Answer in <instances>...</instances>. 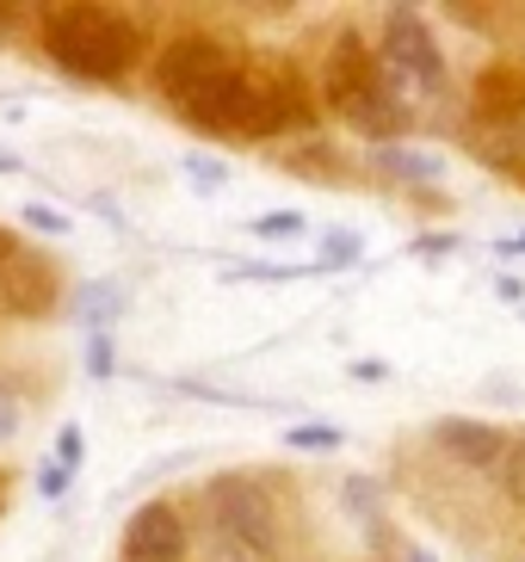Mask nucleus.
<instances>
[{
    "instance_id": "obj_1",
    "label": "nucleus",
    "mask_w": 525,
    "mask_h": 562,
    "mask_svg": "<svg viewBox=\"0 0 525 562\" xmlns=\"http://www.w3.org/2000/svg\"><path fill=\"white\" fill-rule=\"evenodd\" d=\"M161 93L180 105L204 131H235V136H272L303 117L291 75L279 68L235 63L211 37H180L161 56Z\"/></svg>"
},
{
    "instance_id": "obj_2",
    "label": "nucleus",
    "mask_w": 525,
    "mask_h": 562,
    "mask_svg": "<svg viewBox=\"0 0 525 562\" xmlns=\"http://www.w3.org/2000/svg\"><path fill=\"white\" fill-rule=\"evenodd\" d=\"M44 50L81 75V81H118L143 56V32L112 7H49L44 13Z\"/></svg>"
},
{
    "instance_id": "obj_3",
    "label": "nucleus",
    "mask_w": 525,
    "mask_h": 562,
    "mask_svg": "<svg viewBox=\"0 0 525 562\" xmlns=\"http://www.w3.org/2000/svg\"><path fill=\"white\" fill-rule=\"evenodd\" d=\"M328 105L346 124H359V131H371V136H390V131L409 124V112L383 93L378 68H371V56H365V44L353 32H346L328 56Z\"/></svg>"
},
{
    "instance_id": "obj_4",
    "label": "nucleus",
    "mask_w": 525,
    "mask_h": 562,
    "mask_svg": "<svg viewBox=\"0 0 525 562\" xmlns=\"http://www.w3.org/2000/svg\"><path fill=\"white\" fill-rule=\"evenodd\" d=\"M383 56H390L409 81L445 87V56H439V44H433V32L421 25V13H409V7H390V19H383Z\"/></svg>"
},
{
    "instance_id": "obj_5",
    "label": "nucleus",
    "mask_w": 525,
    "mask_h": 562,
    "mask_svg": "<svg viewBox=\"0 0 525 562\" xmlns=\"http://www.w3.org/2000/svg\"><path fill=\"white\" fill-rule=\"evenodd\" d=\"M0 297L25 315L49 310V303H56V272H49L44 254H19V248L0 241Z\"/></svg>"
},
{
    "instance_id": "obj_6",
    "label": "nucleus",
    "mask_w": 525,
    "mask_h": 562,
    "mask_svg": "<svg viewBox=\"0 0 525 562\" xmlns=\"http://www.w3.org/2000/svg\"><path fill=\"white\" fill-rule=\"evenodd\" d=\"M186 557V526L174 507H143L124 526V562H180Z\"/></svg>"
},
{
    "instance_id": "obj_7",
    "label": "nucleus",
    "mask_w": 525,
    "mask_h": 562,
    "mask_svg": "<svg viewBox=\"0 0 525 562\" xmlns=\"http://www.w3.org/2000/svg\"><path fill=\"white\" fill-rule=\"evenodd\" d=\"M216 519L230 538L260 550L266 544V513H260V495H254V482H216Z\"/></svg>"
},
{
    "instance_id": "obj_8",
    "label": "nucleus",
    "mask_w": 525,
    "mask_h": 562,
    "mask_svg": "<svg viewBox=\"0 0 525 562\" xmlns=\"http://www.w3.org/2000/svg\"><path fill=\"white\" fill-rule=\"evenodd\" d=\"M451 458H463V463H501L507 458V439L494 427H482V420H439V432H433Z\"/></svg>"
},
{
    "instance_id": "obj_9",
    "label": "nucleus",
    "mask_w": 525,
    "mask_h": 562,
    "mask_svg": "<svg viewBox=\"0 0 525 562\" xmlns=\"http://www.w3.org/2000/svg\"><path fill=\"white\" fill-rule=\"evenodd\" d=\"M371 161H378L390 180H439V173H445V161H439V155H427V149H421V155H414V149H378Z\"/></svg>"
},
{
    "instance_id": "obj_10",
    "label": "nucleus",
    "mask_w": 525,
    "mask_h": 562,
    "mask_svg": "<svg viewBox=\"0 0 525 562\" xmlns=\"http://www.w3.org/2000/svg\"><path fill=\"white\" fill-rule=\"evenodd\" d=\"M477 93H482V105H489V112H501V117H507V112H525V81L513 75V68H494V75H482Z\"/></svg>"
},
{
    "instance_id": "obj_11",
    "label": "nucleus",
    "mask_w": 525,
    "mask_h": 562,
    "mask_svg": "<svg viewBox=\"0 0 525 562\" xmlns=\"http://www.w3.org/2000/svg\"><path fill=\"white\" fill-rule=\"evenodd\" d=\"M359 254V235H346V229H328L322 235V266H346Z\"/></svg>"
},
{
    "instance_id": "obj_12",
    "label": "nucleus",
    "mask_w": 525,
    "mask_h": 562,
    "mask_svg": "<svg viewBox=\"0 0 525 562\" xmlns=\"http://www.w3.org/2000/svg\"><path fill=\"white\" fill-rule=\"evenodd\" d=\"M291 446L297 451H334L340 446V432L334 427H291Z\"/></svg>"
},
{
    "instance_id": "obj_13",
    "label": "nucleus",
    "mask_w": 525,
    "mask_h": 562,
    "mask_svg": "<svg viewBox=\"0 0 525 562\" xmlns=\"http://www.w3.org/2000/svg\"><path fill=\"white\" fill-rule=\"evenodd\" d=\"M81 451H87V432H81V427H63V432H56V463H63V470H75V463H81Z\"/></svg>"
},
{
    "instance_id": "obj_14",
    "label": "nucleus",
    "mask_w": 525,
    "mask_h": 562,
    "mask_svg": "<svg viewBox=\"0 0 525 562\" xmlns=\"http://www.w3.org/2000/svg\"><path fill=\"white\" fill-rule=\"evenodd\" d=\"M254 235H303V216H291V211H279V216H254Z\"/></svg>"
},
{
    "instance_id": "obj_15",
    "label": "nucleus",
    "mask_w": 525,
    "mask_h": 562,
    "mask_svg": "<svg viewBox=\"0 0 525 562\" xmlns=\"http://www.w3.org/2000/svg\"><path fill=\"white\" fill-rule=\"evenodd\" d=\"M25 223L44 235H68V216L63 211H49V204H25Z\"/></svg>"
},
{
    "instance_id": "obj_16",
    "label": "nucleus",
    "mask_w": 525,
    "mask_h": 562,
    "mask_svg": "<svg viewBox=\"0 0 525 562\" xmlns=\"http://www.w3.org/2000/svg\"><path fill=\"white\" fill-rule=\"evenodd\" d=\"M507 488H513V501L525 507V446L507 451Z\"/></svg>"
},
{
    "instance_id": "obj_17",
    "label": "nucleus",
    "mask_w": 525,
    "mask_h": 562,
    "mask_svg": "<svg viewBox=\"0 0 525 562\" xmlns=\"http://www.w3.org/2000/svg\"><path fill=\"white\" fill-rule=\"evenodd\" d=\"M192 173H198L204 186H216V180H223V167H216V161H204V155H192Z\"/></svg>"
},
{
    "instance_id": "obj_18",
    "label": "nucleus",
    "mask_w": 525,
    "mask_h": 562,
    "mask_svg": "<svg viewBox=\"0 0 525 562\" xmlns=\"http://www.w3.org/2000/svg\"><path fill=\"white\" fill-rule=\"evenodd\" d=\"M7 432H13V408H7V402H0V439H7Z\"/></svg>"
},
{
    "instance_id": "obj_19",
    "label": "nucleus",
    "mask_w": 525,
    "mask_h": 562,
    "mask_svg": "<svg viewBox=\"0 0 525 562\" xmlns=\"http://www.w3.org/2000/svg\"><path fill=\"white\" fill-rule=\"evenodd\" d=\"M0 173H13V161H7V155H0Z\"/></svg>"
},
{
    "instance_id": "obj_20",
    "label": "nucleus",
    "mask_w": 525,
    "mask_h": 562,
    "mask_svg": "<svg viewBox=\"0 0 525 562\" xmlns=\"http://www.w3.org/2000/svg\"><path fill=\"white\" fill-rule=\"evenodd\" d=\"M409 562H433V557H409Z\"/></svg>"
},
{
    "instance_id": "obj_21",
    "label": "nucleus",
    "mask_w": 525,
    "mask_h": 562,
    "mask_svg": "<svg viewBox=\"0 0 525 562\" xmlns=\"http://www.w3.org/2000/svg\"><path fill=\"white\" fill-rule=\"evenodd\" d=\"M520 248H525V229H520Z\"/></svg>"
}]
</instances>
